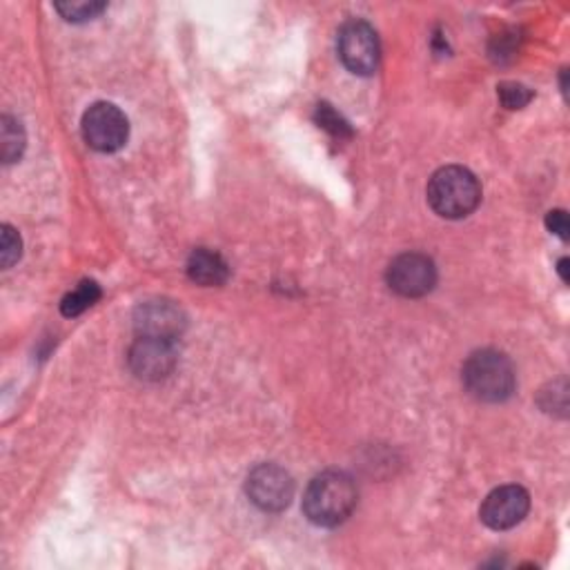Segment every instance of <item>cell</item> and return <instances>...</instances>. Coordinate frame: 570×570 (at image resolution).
<instances>
[{"instance_id":"cell-15","label":"cell","mask_w":570,"mask_h":570,"mask_svg":"<svg viewBox=\"0 0 570 570\" xmlns=\"http://www.w3.org/2000/svg\"><path fill=\"white\" fill-rule=\"evenodd\" d=\"M105 10V3H94V0H85V3H56V12H59L70 23H85L96 19Z\"/></svg>"},{"instance_id":"cell-9","label":"cell","mask_w":570,"mask_h":570,"mask_svg":"<svg viewBox=\"0 0 570 570\" xmlns=\"http://www.w3.org/2000/svg\"><path fill=\"white\" fill-rule=\"evenodd\" d=\"M130 368L139 379L158 381L165 379L177 366V348L175 341L139 336L130 348Z\"/></svg>"},{"instance_id":"cell-20","label":"cell","mask_w":570,"mask_h":570,"mask_svg":"<svg viewBox=\"0 0 570 570\" xmlns=\"http://www.w3.org/2000/svg\"><path fill=\"white\" fill-rule=\"evenodd\" d=\"M557 272H559L561 281L568 283V259H559V263H557Z\"/></svg>"},{"instance_id":"cell-16","label":"cell","mask_w":570,"mask_h":570,"mask_svg":"<svg viewBox=\"0 0 570 570\" xmlns=\"http://www.w3.org/2000/svg\"><path fill=\"white\" fill-rule=\"evenodd\" d=\"M497 94L506 109H522L533 100V92L522 83H501Z\"/></svg>"},{"instance_id":"cell-13","label":"cell","mask_w":570,"mask_h":570,"mask_svg":"<svg viewBox=\"0 0 570 570\" xmlns=\"http://www.w3.org/2000/svg\"><path fill=\"white\" fill-rule=\"evenodd\" d=\"M314 119H317L319 128H323L328 134H332L336 139H351L353 136L351 123L344 117H341V114L332 105H328V103H319L317 105Z\"/></svg>"},{"instance_id":"cell-17","label":"cell","mask_w":570,"mask_h":570,"mask_svg":"<svg viewBox=\"0 0 570 570\" xmlns=\"http://www.w3.org/2000/svg\"><path fill=\"white\" fill-rule=\"evenodd\" d=\"M21 237L12 225H3V237H0V257H3V268H12L21 259Z\"/></svg>"},{"instance_id":"cell-11","label":"cell","mask_w":570,"mask_h":570,"mask_svg":"<svg viewBox=\"0 0 570 570\" xmlns=\"http://www.w3.org/2000/svg\"><path fill=\"white\" fill-rule=\"evenodd\" d=\"M188 276L199 285H223L230 276V268L218 252L199 248L188 259Z\"/></svg>"},{"instance_id":"cell-10","label":"cell","mask_w":570,"mask_h":570,"mask_svg":"<svg viewBox=\"0 0 570 570\" xmlns=\"http://www.w3.org/2000/svg\"><path fill=\"white\" fill-rule=\"evenodd\" d=\"M188 325V319L179 306L165 299L145 301L134 312V328L139 336H154L165 341H177Z\"/></svg>"},{"instance_id":"cell-4","label":"cell","mask_w":570,"mask_h":570,"mask_svg":"<svg viewBox=\"0 0 570 570\" xmlns=\"http://www.w3.org/2000/svg\"><path fill=\"white\" fill-rule=\"evenodd\" d=\"M83 139L85 143L103 154L117 152L128 143L130 123L126 114L111 103L92 105L83 117Z\"/></svg>"},{"instance_id":"cell-18","label":"cell","mask_w":570,"mask_h":570,"mask_svg":"<svg viewBox=\"0 0 570 570\" xmlns=\"http://www.w3.org/2000/svg\"><path fill=\"white\" fill-rule=\"evenodd\" d=\"M546 225H548V230H550L553 235H557L559 239H563V241L568 239V216H566L563 210H553V212H548Z\"/></svg>"},{"instance_id":"cell-5","label":"cell","mask_w":570,"mask_h":570,"mask_svg":"<svg viewBox=\"0 0 570 570\" xmlns=\"http://www.w3.org/2000/svg\"><path fill=\"white\" fill-rule=\"evenodd\" d=\"M339 56L344 66L359 76H370L379 68L381 49L377 32L364 21H351L339 32Z\"/></svg>"},{"instance_id":"cell-6","label":"cell","mask_w":570,"mask_h":570,"mask_svg":"<svg viewBox=\"0 0 570 570\" xmlns=\"http://www.w3.org/2000/svg\"><path fill=\"white\" fill-rule=\"evenodd\" d=\"M437 283V268L430 257L421 252L399 254L388 268V285L399 297H426Z\"/></svg>"},{"instance_id":"cell-3","label":"cell","mask_w":570,"mask_h":570,"mask_svg":"<svg viewBox=\"0 0 570 570\" xmlns=\"http://www.w3.org/2000/svg\"><path fill=\"white\" fill-rule=\"evenodd\" d=\"M466 390L486 404H499L515 392V368L497 351H479L464 364Z\"/></svg>"},{"instance_id":"cell-2","label":"cell","mask_w":570,"mask_h":570,"mask_svg":"<svg viewBox=\"0 0 570 570\" xmlns=\"http://www.w3.org/2000/svg\"><path fill=\"white\" fill-rule=\"evenodd\" d=\"M482 186L471 169L448 165L437 169L428 183V203L443 218H464L477 210Z\"/></svg>"},{"instance_id":"cell-14","label":"cell","mask_w":570,"mask_h":570,"mask_svg":"<svg viewBox=\"0 0 570 570\" xmlns=\"http://www.w3.org/2000/svg\"><path fill=\"white\" fill-rule=\"evenodd\" d=\"M0 123H3V161L14 163L21 158V154L25 150L23 126L12 117H3V121Z\"/></svg>"},{"instance_id":"cell-19","label":"cell","mask_w":570,"mask_h":570,"mask_svg":"<svg viewBox=\"0 0 570 570\" xmlns=\"http://www.w3.org/2000/svg\"><path fill=\"white\" fill-rule=\"evenodd\" d=\"M515 45H518L515 34H501L497 38V47L492 49V56L495 59H503V56H510L512 51H515Z\"/></svg>"},{"instance_id":"cell-1","label":"cell","mask_w":570,"mask_h":570,"mask_svg":"<svg viewBox=\"0 0 570 570\" xmlns=\"http://www.w3.org/2000/svg\"><path fill=\"white\" fill-rule=\"evenodd\" d=\"M357 506V486L341 471H325L314 477L304 497L306 518L323 529L344 524Z\"/></svg>"},{"instance_id":"cell-12","label":"cell","mask_w":570,"mask_h":570,"mask_svg":"<svg viewBox=\"0 0 570 570\" xmlns=\"http://www.w3.org/2000/svg\"><path fill=\"white\" fill-rule=\"evenodd\" d=\"M98 299H100L98 283H94V281H83V283H79L76 290H72V293L63 299L61 312H63L66 317H79V314H83L87 308H92Z\"/></svg>"},{"instance_id":"cell-8","label":"cell","mask_w":570,"mask_h":570,"mask_svg":"<svg viewBox=\"0 0 570 570\" xmlns=\"http://www.w3.org/2000/svg\"><path fill=\"white\" fill-rule=\"evenodd\" d=\"M531 510V497L522 486H501L482 503V522L492 531H508L524 522Z\"/></svg>"},{"instance_id":"cell-7","label":"cell","mask_w":570,"mask_h":570,"mask_svg":"<svg viewBox=\"0 0 570 570\" xmlns=\"http://www.w3.org/2000/svg\"><path fill=\"white\" fill-rule=\"evenodd\" d=\"M248 497L265 512L288 508L295 497V482L288 471L276 464H261L248 475Z\"/></svg>"}]
</instances>
